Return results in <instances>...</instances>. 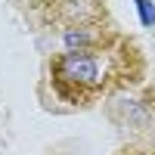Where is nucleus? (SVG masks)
Instances as JSON below:
<instances>
[{"label":"nucleus","mask_w":155,"mask_h":155,"mask_svg":"<svg viewBox=\"0 0 155 155\" xmlns=\"http://www.w3.org/2000/svg\"><path fill=\"white\" fill-rule=\"evenodd\" d=\"M115 155H155V146H149V143H127Z\"/></svg>","instance_id":"7ed1b4c3"},{"label":"nucleus","mask_w":155,"mask_h":155,"mask_svg":"<svg viewBox=\"0 0 155 155\" xmlns=\"http://www.w3.org/2000/svg\"><path fill=\"white\" fill-rule=\"evenodd\" d=\"M146 74V56L134 37L109 28L87 47H68L47 62V81L56 99L74 109H90L99 99L134 87Z\"/></svg>","instance_id":"f257e3e1"},{"label":"nucleus","mask_w":155,"mask_h":155,"mask_svg":"<svg viewBox=\"0 0 155 155\" xmlns=\"http://www.w3.org/2000/svg\"><path fill=\"white\" fill-rule=\"evenodd\" d=\"M25 12L47 31L62 37L74 31L112 28L106 0H25Z\"/></svg>","instance_id":"f03ea898"},{"label":"nucleus","mask_w":155,"mask_h":155,"mask_svg":"<svg viewBox=\"0 0 155 155\" xmlns=\"http://www.w3.org/2000/svg\"><path fill=\"white\" fill-rule=\"evenodd\" d=\"M140 3V16H143V25H152L155 22V9H152V3L149 0H137Z\"/></svg>","instance_id":"20e7f679"}]
</instances>
